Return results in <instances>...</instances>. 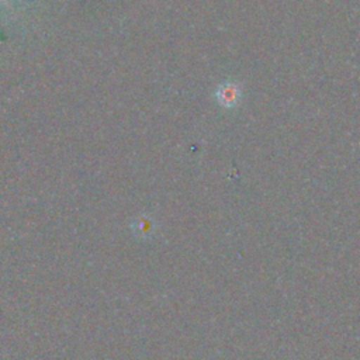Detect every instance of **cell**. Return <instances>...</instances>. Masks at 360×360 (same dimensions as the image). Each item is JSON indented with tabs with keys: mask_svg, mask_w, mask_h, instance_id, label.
I'll return each mask as SVG.
<instances>
[{
	"mask_svg": "<svg viewBox=\"0 0 360 360\" xmlns=\"http://www.w3.org/2000/svg\"><path fill=\"white\" fill-rule=\"evenodd\" d=\"M239 89L235 84H224L219 90H218V100L222 105L225 107H231L233 105L238 98H239Z\"/></svg>",
	"mask_w": 360,
	"mask_h": 360,
	"instance_id": "cell-1",
	"label": "cell"
}]
</instances>
